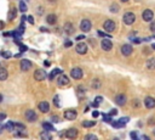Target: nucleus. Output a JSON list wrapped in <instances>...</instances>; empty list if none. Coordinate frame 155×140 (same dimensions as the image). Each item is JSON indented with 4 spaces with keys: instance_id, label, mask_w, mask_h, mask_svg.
Instances as JSON below:
<instances>
[{
    "instance_id": "1",
    "label": "nucleus",
    "mask_w": 155,
    "mask_h": 140,
    "mask_svg": "<svg viewBox=\"0 0 155 140\" xmlns=\"http://www.w3.org/2000/svg\"><path fill=\"white\" fill-rule=\"evenodd\" d=\"M122 20H124V23L125 25L131 26L135 22V20H136V15H135L133 12H126L125 15H124V17H122Z\"/></svg>"
},
{
    "instance_id": "2",
    "label": "nucleus",
    "mask_w": 155,
    "mask_h": 140,
    "mask_svg": "<svg viewBox=\"0 0 155 140\" xmlns=\"http://www.w3.org/2000/svg\"><path fill=\"white\" fill-rule=\"evenodd\" d=\"M115 27H116V25H115V22L114 21H112V20H107L106 22L103 23V28L107 31V32H114L115 31Z\"/></svg>"
},
{
    "instance_id": "3",
    "label": "nucleus",
    "mask_w": 155,
    "mask_h": 140,
    "mask_svg": "<svg viewBox=\"0 0 155 140\" xmlns=\"http://www.w3.org/2000/svg\"><path fill=\"white\" fill-rule=\"evenodd\" d=\"M70 76L74 79H81V78H83V76H84V72H83V70H81L80 67H75V68H73L70 71Z\"/></svg>"
},
{
    "instance_id": "4",
    "label": "nucleus",
    "mask_w": 155,
    "mask_h": 140,
    "mask_svg": "<svg viewBox=\"0 0 155 140\" xmlns=\"http://www.w3.org/2000/svg\"><path fill=\"white\" fill-rule=\"evenodd\" d=\"M91 27H92V23H91L90 20L85 19V20L81 21V23H80V29L83 31V32H90V31H91Z\"/></svg>"
},
{
    "instance_id": "5",
    "label": "nucleus",
    "mask_w": 155,
    "mask_h": 140,
    "mask_svg": "<svg viewBox=\"0 0 155 140\" xmlns=\"http://www.w3.org/2000/svg\"><path fill=\"white\" fill-rule=\"evenodd\" d=\"M129 121H130L129 117H122V118H120L118 122H113L112 125H113L114 128H121V127H125L126 123H127Z\"/></svg>"
},
{
    "instance_id": "6",
    "label": "nucleus",
    "mask_w": 155,
    "mask_h": 140,
    "mask_svg": "<svg viewBox=\"0 0 155 140\" xmlns=\"http://www.w3.org/2000/svg\"><path fill=\"white\" fill-rule=\"evenodd\" d=\"M142 17H143V20L145 22H150V21H153V19H154V12L150 10V9H147V10L143 11Z\"/></svg>"
},
{
    "instance_id": "7",
    "label": "nucleus",
    "mask_w": 155,
    "mask_h": 140,
    "mask_svg": "<svg viewBox=\"0 0 155 140\" xmlns=\"http://www.w3.org/2000/svg\"><path fill=\"white\" fill-rule=\"evenodd\" d=\"M34 78H35V80H38V82H41V80L46 78V72L44 70H36L34 72Z\"/></svg>"
},
{
    "instance_id": "8",
    "label": "nucleus",
    "mask_w": 155,
    "mask_h": 140,
    "mask_svg": "<svg viewBox=\"0 0 155 140\" xmlns=\"http://www.w3.org/2000/svg\"><path fill=\"white\" fill-rule=\"evenodd\" d=\"M132 51H133V48H132V45H130V44H125L121 46V54L124 56H130Z\"/></svg>"
},
{
    "instance_id": "9",
    "label": "nucleus",
    "mask_w": 155,
    "mask_h": 140,
    "mask_svg": "<svg viewBox=\"0 0 155 140\" xmlns=\"http://www.w3.org/2000/svg\"><path fill=\"white\" fill-rule=\"evenodd\" d=\"M75 50L78 54H80V55H84V54L87 52V45H86L85 43H79L76 45Z\"/></svg>"
},
{
    "instance_id": "10",
    "label": "nucleus",
    "mask_w": 155,
    "mask_h": 140,
    "mask_svg": "<svg viewBox=\"0 0 155 140\" xmlns=\"http://www.w3.org/2000/svg\"><path fill=\"white\" fill-rule=\"evenodd\" d=\"M126 101H127V98H126L125 94H118L116 98H115V102L119 106H124L126 104Z\"/></svg>"
},
{
    "instance_id": "11",
    "label": "nucleus",
    "mask_w": 155,
    "mask_h": 140,
    "mask_svg": "<svg viewBox=\"0 0 155 140\" xmlns=\"http://www.w3.org/2000/svg\"><path fill=\"white\" fill-rule=\"evenodd\" d=\"M76 116H78V113H76L75 110H67L64 112V117L68 121H74L76 118Z\"/></svg>"
},
{
    "instance_id": "12",
    "label": "nucleus",
    "mask_w": 155,
    "mask_h": 140,
    "mask_svg": "<svg viewBox=\"0 0 155 140\" xmlns=\"http://www.w3.org/2000/svg\"><path fill=\"white\" fill-rule=\"evenodd\" d=\"M144 105L147 108H154L155 107V99L153 96H147L144 99Z\"/></svg>"
},
{
    "instance_id": "13",
    "label": "nucleus",
    "mask_w": 155,
    "mask_h": 140,
    "mask_svg": "<svg viewBox=\"0 0 155 140\" xmlns=\"http://www.w3.org/2000/svg\"><path fill=\"white\" fill-rule=\"evenodd\" d=\"M101 46L104 51H109V50H112V48H113V43L109 39H103L101 43Z\"/></svg>"
},
{
    "instance_id": "14",
    "label": "nucleus",
    "mask_w": 155,
    "mask_h": 140,
    "mask_svg": "<svg viewBox=\"0 0 155 140\" xmlns=\"http://www.w3.org/2000/svg\"><path fill=\"white\" fill-rule=\"evenodd\" d=\"M78 134H79L78 129L70 128V129H68L67 132H66V137H67L68 139H76V138H78Z\"/></svg>"
},
{
    "instance_id": "15",
    "label": "nucleus",
    "mask_w": 155,
    "mask_h": 140,
    "mask_svg": "<svg viewBox=\"0 0 155 140\" xmlns=\"http://www.w3.org/2000/svg\"><path fill=\"white\" fill-rule=\"evenodd\" d=\"M26 118L29 122H34V121H36V118H38V116H36V113L33 110H28L26 112Z\"/></svg>"
},
{
    "instance_id": "16",
    "label": "nucleus",
    "mask_w": 155,
    "mask_h": 140,
    "mask_svg": "<svg viewBox=\"0 0 155 140\" xmlns=\"http://www.w3.org/2000/svg\"><path fill=\"white\" fill-rule=\"evenodd\" d=\"M68 84H69V78L66 74H61L58 77V85L64 87V85H68Z\"/></svg>"
},
{
    "instance_id": "17",
    "label": "nucleus",
    "mask_w": 155,
    "mask_h": 140,
    "mask_svg": "<svg viewBox=\"0 0 155 140\" xmlns=\"http://www.w3.org/2000/svg\"><path fill=\"white\" fill-rule=\"evenodd\" d=\"M38 107H39V110L41 111V112H44V113H46V112H49L50 111V104L47 102V101H41L38 105Z\"/></svg>"
},
{
    "instance_id": "18",
    "label": "nucleus",
    "mask_w": 155,
    "mask_h": 140,
    "mask_svg": "<svg viewBox=\"0 0 155 140\" xmlns=\"http://www.w3.org/2000/svg\"><path fill=\"white\" fill-rule=\"evenodd\" d=\"M32 68V62L29 60H22L21 61V70L22 71H29Z\"/></svg>"
},
{
    "instance_id": "19",
    "label": "nucleus",
    "mask_w": 155,
    "mask_h": 140,
    "mask_svg": "<svg viewBox=\"0 0 155 140\" xmlns=\"http://www.w3.org/2000/svg\"><path fill=\"white\" fill-rule=\"evenodd\" d=\"M145 65H147V68L148 70H155V57L148 58L147 62H145Z\"/></svg>"
},
{
    "instance_id": "20",
    "label": "nucleus",
    "mask_w": 155,
    "mask_h": 140,
    "mask_svg": "<svg viewBox=\"0 0 155 140\" xmlns=\"http://www.w3.org/2000/svg\"><path fill=\"white\" fill-rule=\"evenodd\" d=\"M46 21L49 25H55L57 22V16L55 13H50V15L46 17Z\"/></svg>"
},
{
    "instance_id": "21",
    "label": "nucleus",
    "mask_w": 155,
    "mask_h": 140,
    "mask_svg": "<svg viewBox=\"0 0 155 140\" xmlns=\"http://www.w3.org/2000/svg\"><path fill=\"white\" fill-rule=\"evenodd\" d=\"M7 70L6 68H4V67H0V80H5L7 79Z\"/></svg>"
},
{
    "instance_id": "22",
    "label": "nucleus",
    "mask_w": 155,
    "mask_h": 140,
    "mask_svg": "<svg viewBox=\"0 0 155 140\" xmlns=\"http://www.w3.org/2000/svg\"><path fill=\"white\" fill-rule=\"evenodd\" d=\"M40 138H41V140H52V135L50 134L47 130H44V132L40 134Z\"/></svg>"
},
{
    "instance_id": "23",
    "label": "nucleus",
    "mask_w": 155,
    "mask_h": 140,
    "mask_svg": "<svg viewBox=\"0 0 155 140\" xmlns=\"http://www.w3.org/2000/svg\"><path fill=\"white\" fill-rule=\"evenodd\" d=\"M43 127L45 130H47V132H53L55 130V127L51 123H49V122H43Z\"/></svg>"
},
{
    "instance_id": "24",
    "label": "nucleus",
    "mask_w": 155,
    "mask_h": 140,
    "mask_svg": "<svg viewBox=\"0 0 155 140\" xmlns=\"http://www.w3.org/2000/svg\"><path fill=\"white\" fill-rule=\"evenodd\" d=\"M64 31H66V33L72 34L73 32H74V27H73L72 23H66L64 25Z\"/></svg>"
},
{
    "instance_id": "25",
    "label": "nucleus",
    "mask_w": 155,
    "mask_h": 140,
    "mask_svg": "<svg viewBox=\"0 0 155 140\" xmlns=\"http://www.w3.org/2000/svg\"><path fill=\"white\" fill-rule=\"evenodd\" d=\"M58 73H62V71L60 70V68H55L51 73H50V76H49V79H53L55 77H56Z\"/></svg>"
},
{
    "instance_id": "26",
    "label": "nucleus",
    "mask_w": 155,
    "mask_h": 140,
    "mask_svg": "<svg viewBox=\"0 0 155 140\" xmlns=\"http://www.w3.org/2000/svg\"><path fill=\"white\" fill-rule=\"evenodd\" d=\"M95 124H96V122H93V121H85V122H83V127H85V128L95 127Z\"/></svg>"
},
{
    "instance_id": "27",
    "label": "nucleus",
    "mask_w": 155,
    "mask_h": 140,
    "mask_svg": "<svg viewBox=\"0 0 155 140\" xmlns=\"http://www.w3.org/2000/svg\"><path fill=\"white\" fill-rule=\"evenodd\" d=\"M16 13H17V11H16V9H11L10 10V12H9V20L10 21H12V20H15L16 19Z\"/></svg>"
},
{
    "instance_id": "28",
    "label": "nucleus",
    "mask_w": 155,
    "mask_h": 140,
    "mask_svg": "<svg viewBox=\"0 0 155 140\" xmlns=\"http://www.w3.org/2000/svg\"><path fill=\"white\" fill-rule=\"evenodd\" d=\"M5 129L10 130V132H13V130H15V123H13V122H7L5 125Z\"/></svg>"
},
{
    "instance_id": "29",
    "label": "nucleus",
    "mask_w": 155,
    "mask_h": 140,
    "mask_svg": "<svg viewBox=\"0 0 155 140\" xmlns=\"http://www.w3.org/2000/svg\"><path fill=\"white\" fill-rule=\"evenodd\" d=\"M92 88L93 89H99L101 88V82L98 79H93L92 80Z\"/></svg>"
},
{
    "instance_id": "30",
    "label": "nucleus",
    "mask_w": 155,
    "mask_h": 140,
    "mask_svg": "<svg viewBox=\"0 0 155 140\" xmlns=\"http://www.w3.org/2000/svg\"><path fill=\"white\" fill-rule=\"evenodd\" d=\"M20 10L22 12H26L27 11V5H26L24 1H20Z\"/></svg>"
},
{
    "instance_id": "31",
    "label": "nucleus",
    "mask_w": 155,
    "mask_h": 140,
    "mask_svg": "<svg viewBox=\"0 0 155 140\" xmlns=\"http://www.w3.org/2000/svg\"><path fill=\"white\" fill-rule=\"evenodd\" d=\"M84 140H98V139H97V137H96V135H93V134H87V135L85 137Z\"/></svg>"
},
{
    "instance_id": "32",
    "label": "nucleus",
    "mask_w": 155,
    "mask_h": 140,
    "mask_svg": "<svg viewBox=\"0 0 155 140\" xmlns=\"http://www.w3.org/2000/svg\"><path fill=\"white\" fill-rule=\"evenodd\" d=\"M130 137H131L132 140H139L138 135H137V133H136V132H131V133H130Z\"/></svg>"
},
{
    "instance_id": "33",
    "label": "nucleus",
    "mask_w": 155,
    "mask_h": 140,
    "mask_svg": "<svg viewBox=\"0 0 155 140\" xmlns=\"http://www.w3.org/2000/svg\"><path fill=\"white\" fill-rule=\"evenodd\" d=\"M110 11L112 12H118L119 11V6H118L116 4H113V5L110 6Z\"/></svg>"
},
{
    "instance_id": "34",
    "label": "nucleus",
    "mask_w": 155,
    "mask_h": 140,
    "mask_svg": "<svg viewBox=\"0 0 155 140\" xmlns=\"http://www.w3.org/2000/svg\"><path fill=\"white\" fill-rule=\"evenodd\" d=\"M1 54H3V56L5 57V58H10V57H11V55H12V54H11L10 51H3Z\"/></svg>"
},
{
    "instance_id": "35",
    "label": "nucleus",
    "mask_w": 155,
    "mask_h": 140,
    "mask_svg": "<svg viewBox=\"0 0 155 140\" xmlns=\"http://www.w3.org/2000/svg\"><path fill=\"white\" fill-rule=\"evenodd\" d=\"M102 101H103V98L102 96H97V98L95 99V104H96V105H99Z\"/></svg>"
},
{
    "instance_id": "36",
    "label": "nucleus",
    "mask_w": 155,
    "mask_h": 140,
    "mask_svg": "<svg viewBox=\"0 0 155 140\" xmlns=\"http://www.w3.org/2000/svg\"><path fill=\"white\" fill-rule=\"evenodd\" d=\"M115 115H118V110H116V108H113V110H110V112H109V113H108V116H115Z\"/></svg>"
},
{
    "instance_id": "37",
    "label": "nucleus",
    "mask_w": 155,
    "mask_h": 140,
    "mask_svg": "<svg viewBox=\"0 0 155 140\" xmlns=\"http://www.w3.org/2000/svg\"><path fill=\"white\" fill-rule=\"evenodd\" d=\"M53 101H55V106H56V107H60V99H58V96H55Z\"/></svg>"
},
{
    "instance_id": "38",
    "label": "nucleus",
    "mask_w": 155,
    "mask_h": 140,
    "mask_svg": "<svg viewBox=\"0 0 155 140\" xmlns=\"http://www.w3.org/2000/svg\"><path fill=\"white\" fill-rule=\"evenodd\" d=\"M97 33H98L99 37H102V38H104V37H109V38H110V37H112V35H108V34H106V33H103L102 31H98Z\"/></svg>"
},
{
    "instance_id": "39",
    "label": "nucleus",
    "mask_w": 155,
    "mask_h": 140,
    "mask_svg": "<svg viewBox=\"0 0 155 140\" xmlns=\"http://www.w3.org/2000/svg\"><path fill=\"white\" fill-rule=\"evenodd\" d=\"M149 28H150V31H152V32L155 33V21H153L152 23H150V27H149Z\"/></svg>"
},
{
    "instance_id": "40",
    "label": "nucleus",
    "mask_w": 155,
    "mask_h": 140,
    "mask_svg": "<svg viewBox=\"0 0 155 140\" xmlns=\"http://www.w3.org/2000/svg\"><path fill=\"white\" fill-rule=\"evenodd\" d=\"M18 46H20L21 51H26V50H27V46H24V45H23V44H21V43H18Z\"/></svg>"
},
{
    "instance_id": "41",
    "label": "nucleus",
    "mask_w": 155,
    "mask_h": 140,
    "mask_svg": "<svg viewBox=\"0 0 155 140\" xmlns=\"http://www.w3.org/2000/svg\"><path fill=\"white\" fill-rule=\"evenodd\" d=\"M6 118V115L5 113H3V112H1V113H0V122H1L3 119H5Z\"/></svg>"
},
{
    "instance_id": "42",
    "label": "nucleus",
    "mask_w": 155,
    "mask_h": 140,
    "mask_svg": "<svg viewBox=\"0 0 155 140\" xmlns=\"http://www.w3.org/2000/svg\"><path fill=\"white\" fill-rule=\"evenodd\" d=\"M139 106V101L138 100H133V107H138Z\"/></svg>"
},
{
    "instance_id": "43",
    "label": "nucleus",
    "mask_w": 155,
    "mask_h": 140,
    "mask_svg": "<svg viewBox=\"0 0 155 140\" xmlns=\"http://www.w3.org/2000/svg\"><path fill=\"white\" fill-rule=\"evenodd\" d=\"M92 116L96 118V117H98V116H99V112H98V111H93V112H92Z\"/></svg>"
},
{
    "instance_id": "44",
    "label": "nucleus",
    "mask_w": 155,
    "mask_h": 140,
    "mask_svg": "<svg viewBox=\"0 0 155 140\" xmlns=\"http://www.w3.org/2000/svg\"><path fill=\"white\" fill-rule=\"evenodd\" d=\"M28 22H29V23H32V25L34 23V20H33V17H32V16H28Z\"/></svg>"
},
{
    "instance_id": "45",
    "label": "nucleus",
    "mask_w": 155,
    "mask_h": 140,
    "mask_svg": "<svg viewBox=\"0 0 155 140\" xmlns=\"http://www.w3.org/2000/svg\"><path fill=\"white\" fill-rule=\"evenodd\" d=\"M70 45H72V42H66V44H64V46H66V48H69V46H70Z\"/></svg>"
},
{
    "instance_id": "46",
    "label": "nucleus",
    "mask_w": 155,
    "mask_h": 140,
    "mask_svg": "<svg viewBox=\"0 0 155 140\" xmlns=\"http://www.w3.org/2000/svg\"><path fill=\"white\" fill-rule=\"evenodd\" d=\"M84 38H85V35H78L76 40H81V39H84Z\"/></svg>"
},
{
    "instance_id": "47",
    "label": "nucleus",
    "mask_w": 155,
    "mask_h": 140,
    "mask_svg": "<svg viewBox=\"0 0 155 140\" xmlns=\"http://www.w3.org/2000/svg\"><path fill=\"white\" fill-rule=\"evenodd\" d=\"M44 65L46 66V67H49V66H50V62H49V61H45V62H44Z\"/></svg>"
},
{
    "instance_id": "48",
    "label": "nucleus",
    "mask_w": 155,
    "mask_h": 140,
    "mask_svg": "<svg viewBox=\"0 0 155 140\" xmlns=\"http://www.w3.org/2000/svg\"><path fill=\"white\" fill-rule=\"evenodd\" d=\"M150 124H155V123H154V119H149V125H150Z\"/></svg>"
},
{
    "instance_id": "49",
    "label": "nucleus",
    "mask_w": 155,
    "mask_h": 140,
    "mask_svg": "<svg viewBox=\"0 0 155 140\" xmlns=\"http://www.w3.org/2000/svg\"><path fill=\"white\" fill-rule=\"evenodd\" d=\"M143 140H150V139L147 137V135H143Z\"/></svg>"
},
{
    "instance_id": "50",
    "label": "nucleus",
    "mask_w": 155,
    "mask_h": 140,
    "mask_svg": "<svg viewBox=\"0 0 155 140\" xmlns=\"http://www.w3.org/2000/svg\"><path fill=\"white\" fill-rule=\"evenodd\" d=\"M15 56H16V57H20V56H22V55H21V52H18V54H16Z\"/></svg>"
},
{
    "instance_id": "51",
    "label": "nucleus",
    "mask_w": 155,
    "mask_h": 140,
    "mask_svg": "<svg viewBox=\"0 0 155 140\" xmlns=\"http://www.w3.org/2000/svg\"><path fill=\"white\" fill-rule=\"evenodd\" d=\"M3 27H4V23L3 22H0V28H3Z\"/></svg>"
},
{
    "instance_id": "52",
    "label": "nucleus",
    "mask_w": 155,
    "mask_h": 140,
    "mask_svg": "<svg viewBox=\"0 0 155 140\" xmlns=\"http://www.w3.org/2000/svg\"><path fill=\"white\" fill-rule=\"evenodd\" d=\"M1 101H3V95L0 94V102H1Z\"/></svg>"
},
{
    "instance_id": "53",
    "label": "nucleus",
    "mask_w": 155,
    "mask_h": 140,
    "mask_svg": "<svg viewBox=\"0 0 155 140\" xmlns=\"http://www.w3.org/2000/svg\"><path fill=\"white\" fill-rule=\"evenodd\" d=\"M152 48H153L154 50H155V43H154V44H152Z\"/></svg>"
},
{
    "instance_id": "54",
    "label": "nucleus",
    "mask_w": 155,
    "mask_h": 140,
    "mask_svg": "<svg viewBox=\"0 0 155 140\" xmlns=\"http://www.w3.org/2000/svg\"><path fill=\"white\" fill-rule=\"evenodd\" d=\"M121 1H122V3H127V1H129V0H121Z\"/></svg>"
},
{
    "instance_id": "55",
    "label": "nucleus",
    "mask_w": 155,
    "mask_h": 140,
    "mask_svg": "<svg viewBox=\"0 0 155 140\" xmlns=\"http://www.w3.org/2000/svg\"><path fill=\"white\" fill-rule=\"evenodd\" d=\"M153 134H154V137H155V128H154V130H153Z\"/></svg>"
},
{
    "instance_id": "56",
    "label": "nucleus",
    "mask_w": 155,
    "mask_h": 140,
    "mask_svg": "<svg viewBox=\"0 0 155 140\" xmlns=\"http://www.w3.org/2000/svg\"><path fill=\"white\" fill-rule=\"evenodd\" d=\"M1 130H3V128H1V125H0V133H1Z\"/></svg>"
},
{
    "instance_id": "57",
    "label": "nucleus",
    "mask_w": 155,
    "mask_h": 140,
    "mask_svg": "<svg viewBox=\"0 0 155 140\" xmlns=\"http://www.w3.org/2000/svg\"><path fill=\"white\" fill-rule=\"evenodd\" d=\"M50 1H52V3H53V1H56V0H50Z\"/></svg>"
},
{
    "instance_id": "58",
    "label": "nucleus",
    "mask_w": 155,
    "mask_h": 140,
    "mask_svg": "<svg viewBox=\"0 0 155 140\" xmlns=\"http://www.w3.org/2000/svg\"><path fill=\"white\" fill-rule=\"evenodd\" d=\"M113 140H119V139H116V138H115V139H113Z\"/></svg>"
}]
</instances>
